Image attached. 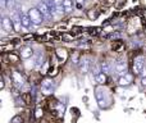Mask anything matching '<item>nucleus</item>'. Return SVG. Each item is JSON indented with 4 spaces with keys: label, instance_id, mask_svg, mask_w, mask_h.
I'll return each instance as SVG.
<instances>
[{
    "label": "nucleus",
    "instance_id": "nucleus-18",
    "mask_svg": "<svg viewBox=\"0 0 146 123\" xmlns=\"http://www.w3.org/2000/svg\"><path fill=\"white\" fill-rule=\"evenodd\" d=\"M63 5H64V10H66L67 13L72 12V9H73V3H72V0H63Z\"/></svg>",
    "mask_w": 146,
    "mask_h": 123
},
{
    "label": "nucleus",
    "instance_id": "nucleus-11",
    "mask_svg": "<svg viewBox=\"0 0 146 123\" xmlns=\"http://www.w3.org/2000/svg\"><path fill=\"white\" fill-rule=\"evenodd\" d=\"M21 57H22L23 59H28L31 58V57L33 55V49L30 48V46H23L22 49H21Z\"/></svg>",
    "mask_w": 146,
    "mask_h": 123
},
{
    "label": "nucleus",
    "instance_id": "nucleus-9",
    "mask_svg": "<svg viewBox=\"0 0 146 123\" xmlns=\"http://www.w3.org/2000/svg\"><path fill=\"white\" fill-rule=\"evenodd\" d=\"M12 80H13V83H14L15 87H22L23 85H25V78L22 77V74H21L19 72H13L12 73Z\"/></svg>",
    "mask_w": 146,
    "mask_h": 123
},
{
    "label": "nucleus",
    "instance_id": "nucleus-19",
    "mask_svg": "<svg viewBox=\"0 0 146 123\" xmlns=\"http://www.w3.org/2000/svg\"><path fill=\"white\" fill-rule=\"evenodd\" d=\"M55 1H56V12L59 14H63V12H66L64 10V5H63V0H55Z\"/></svg>",
    "mask_w": 146,
    "mask_h": 123
},
{
    "label": "nucleus",
    "instance_id": "nucleus-29",
    "mask_svg": "<svg viewBox=\"0 0 146 123\" xmlns=\"http://www.w3.org/2000/svg\"><path fill=\"white\" fill-rule=\"evenodd\" d=\"M141 85H142V86H145V87H146V76H144V77L141 78Z\"/></svg>",
    "mask_w": 146,
    "mask_h": 123
},
{
    "label": "nucleus",
    "instance_id": "nucleus-16",
    "mask_svg": "<svg viewBox=\"0 0 146 123\" xmlns=\"http://www.w3.org/2000/svg\"><path fill=\"white\" fill-rule=\"evenodd\" d=\"M131 83V77L129 76H121L118 80V85L119 86H128Z\"/></svg>",
    "mask_w": 146,
    "mask_h": 123
},
{
    "label": "nucleus",
    "instance_id": "nucleus-13",
    "mask_svg": "<svg viewBox=\"0 0 146 123\" xmlns=\"http://www.w3.org/2000/svg\"><path fill=\"white\" fill-rule=\"evenodd\" d=\"M45 3H46V5L49 7V9H50V12H51V14H53V17L56 14V1L55 0H45Z\"/></svg>",
    "mask_w": 146,
    "mask_h": 123
},
{
    "label": "nucleus",
    "instance_id": "nucleus-6",
    "mask_svg": "<svg viewBox=\"0 0 146 123\" xmlns=\"http://www.w3.org/2000/svg\"><path fill=\"white\" fill-rule=\"evenodd\" d=\"M1 27L5 32H13L14 31V26H13L12 18L9 17H3L1 18Z\"/></svg>",
    "mask_w": 146,
    "mask_h": 123
},
{
    "label": "nucleus",
    "instance_id": "nucleus-12",
    "mask_svg": "<svg viewBox=\"0 0 146 123\" xmlns=\"http://www.w3.org/2000/svg\"><path fill=\"white\" fill-rule=\"evenodd\" d=\"M21 19H22V26L25 28H30L31 25H32V22H31V18L28 14H26V13H21Z\"/></svg>",
    "mask_w": 146,
    "mask_h": 123
},
{
    "label": "nucleus",
    "instance_id": "nucleus-2",
    "mask_svg": "<svg viewBox=\"0 0 146 123\" xmlns=\"http://www.w3.org/2000/svg\"><path fill=\"white\" fill-rule=\"evenodd\" d=\"M28 15H30V18H31L32 25H35V26H40L41 23L44 22V19H45L38 8H31V9L28 10Z\"/></svg>",
    "mask_w": 146,
    "mask_h": 123
},
{
    "label": "nucleus",
    "instance_id": "nucleus-8",
    "mask_svg": "<svg viewBox=\"0 0 146 123\" xmlns=\"http://www.w3.org/2000/svg\"><path fill=\"white\" fill-rule=\"evenodd\" d=\"M37 8L40 9V12L42 13L44 18H46V19H50V18L53 17V14H51L50 9H49V7L46 5V3H45V1H40V3H38Z\"/></svg>",
    "mask_w": 146,
    "mask_h": 123
},
{
    "label": "nucleus",
    "instance_id": "nucleus-10",
    "mask_svg": "<svg viewBox=\"0 0 146 123\" xmlns=\"http://www.w3.org/2000/svg\"><path fill=\"white\" fill-rule=\"evenodd\" d=\"M113 68H115V65H113L111 62H109V61H105L100 64V69L103 73H111Z\"/></svg>",
    "mask_w": 146,
    "mask_h": 123
},
{
    "label": "nucleus",
    "instance_id": "nucleus-28",
    "mask_svg": "<svg viewBox=\"0 0 146 123\" xmlns=\"http://www.w3.org/2000/svg\"><path fill=\"white\" fill-rule=\"evenodd\" d=\"M59 113L60 114L64 113V104H59Z\"/></svg>",
    "mask_w": 146,
    "mask_h": 123
},
{
    "label": "nucleus",
    "instance_id": "nucleus-7",
    "mask_svg": "<svg viewBox=\"0 0 146 123\" xmlns=\"http://www.w3.org/2000/svg\"><path fill=\"white\" fill-rule=\"evenodd\" d=\"M10 18H12L13 26H14V31H15V32H19L21 27H23V26H22V19H21V13L14 12Z\"/></svg>",
    "mask_w": 146,
    "mask_h": 123
},
{
    "label": "nucleus",
    "instance_id": "nucleus-15",
    "mask_svg": "<svg viewBox=\"0 0 146 123\" xmlns=\"http://www.w3.org/2000/svg\"><path fill=\"white\" fill-rule=\"evenodd\" d=\"M90 65H91L90 61H88L87 58H85L82 62H81V72H82V73H87L88 69H90Z\"/></svg>",
    "mask_w": 146,
    "mask_h": 123
},
{
    "label": "nucleus",
    "instance_id": "nucleus-5",
    "mask_svg": "<svg viewBox=\"0 0 146 123\" xmlns=\"http://www.w3.org/2000/svg\"><path fill=\"white\" fill-rule=\"evenodd\" d=\"M115 73L119 76H126L127 73V63L123 61V59H118L115 62Z\"/></svg>",
    "mask_w": 146,
    "mask_h": 123
},
{
    "label": "nucleus",
    "instance_id": "nucleus-22",
    "mask_svg": "<svg viewBox=\"0 0 146 123\" xmlns=\"http://www.w3.org/2000/svg\"><path fill=\"white\" fill-rule=\"evenodd\" d=\"M121 37V33L119 32H113V33H109L108 36H106V39H118Z\"/></svg>",
    "mask_w": 146,
    "mask_h": 123
},
{
    "label": "nucleus",
    "instance_id": "nucleus-21",
    "mask_svg": "<svg viewBox=\"0 0 146 123\" xmlns=\"http://www.w3.org/2000/svg\"><path fill=\"white\" fill-rule=\"evenodd\" d=\"M22 100L25 101L26 104H30L31 103V94L30 92H26L22 95Z\"/></svg>",
    "mask_w": 146,
    "mask_h": 123
},
{
    "label": "nucleus",
    "instance_id": "nucleus-1",
    "mask_svg": "<svg viewBox=\"0 0 146 123\" xmlns=\"http://www.w3.org/2000/svg\"><path fill=\"white\" fill-rule=\"evenodd\" d=\"M95 96H96V100H98V103H99V106H100L101 109L106 108V106L109 105V95L104 88L96 87L95 88Z\"/></svg>",
    "mask_w": 146,
    "mask_h": 123
},
{
    "label": "nucleus",
    "instance_id": "nucleus-14",
    "mask_svg": "<svg viewBox=\"0 0 146 123\" xmlns=\"http://www.w3.org/2000/svg\"><path fill=\"white\" fill-rule=\"evenodd\" d=\"M33 64H35L36 68H40L44 63V57H42V53H36L35 54V59H33Z\"/></svg>",
    "mask_w": 146,
    "mask_h": 123
},
{
    "label": "nucleus",
    "instance_id": "nucleus-17",
    "mask_svg": "<svg viewBox=\"0 0 146 123\" xmlns=\"http://www.w3.org/2000/svg\"><path fill=\"white\" fill-rule=\"evenodd\" d=\"M95 80H96V82H98L99 85H103V83H105L106 82L105 73H99V74H96L95 76Z\"/></svg>",
    "mask_w": 146,
    "mask_h": 123
},
{
    "label": "nucleus",
    "instance_id": "nucleus-27",
    "mask_svg": "<svg viewBox=\"0 0 146 123\" xmlns=\"http://www.w3.org/2000/svg\"><path fill=\"white\" fill-rule=\"evenodd\" d=\"M41 116H42V112H41V109L38 108L37 110H36V118H40Z\"/></svg>",
    "mask_w": 146,
    "mask_h": 123
},
{
    "label": "nucleus",
    "instance_id": "nucleus-24",
    "mask_svg": "<svg viewBox=\"0 0 146 123\" xmlns=\"http://www.w3.org/2000/svg\"><path fill=\"white\" fill-rule=\"evenodd\" d=\"M123 48V44L122 43H117L115 45H113V50H119V49Z\"/></svg>",
    "mask_w": 146,
    "mask_h": 123
},
{
    "label": "nucleus",
    "instance_id": "nucleus-4",
    "mask_svg": "<svg viewBox=\"0 0 146 123\" xmlns=\"http://www.w3.org/2000/svg\"><path fill=\"white\" fill-rule=\"evenodd\" d=\"M145 69V58L144 57H136L133 59V72L135 74H141Z\"/></svg>",
    "mask_w": 146,
    "mask_h": 123
},
{
    "label": "nucleus",
    "instance_id": "nucleus-23",
    "mask_svg": "<svg viewBox=\"0 0 146 123\" xmlns=\"http://www.w3.org/2000/svg\"><path fill=\"white\" fill-rule=\"evenodd\" d=\"M12 1V0H1V8L3 9H7L8 8V4Z\"/></svg>",
    "mask_w": 146,
    "mask_h": 123
},
{
    "label": "nucleus",
    "instance_id": "nucleus-25",
    "mask_svg": "<svg viewBox=\"0 0 146 123\" xmlns=\"http://www.w3.org/2000/svg\"><path fill=\"white\" fill-rule=\"evenodd\" d=\"M56 55L60 57V58H63V57L66 55V53H64V50H62V49H58V50H56Z\"/></svg>",
    "mask_w": 146,
    "mask_h": 123
},
{
    "label": "nucleus",
    "instance_id": "nucleus-31",
    "mask_svg": "<svg viewBox=\"0 0 146 123\" xmlns=\"http://www.w3.org/2000/svg\"><path fill=\"white\" fill-rule=\"evenodd\" d=\"M76 1H77L78 4H81V3H83V1H85V0H76Z\"/></svg>",
    "mask_w": 146,
    "mask_h": 123
},
{
    "label": "nucleus",
    "instance_id": "nucleus-3",
    "mask_svg": "<svg viewBox=\"0 0 146 123\" xmlns=\"http://www.w3.org/2000/svg\"><path fill=\"white\" fill-rule=\"evenodd\" d=\"M55 90V82L50 78H46L41 82V91H42L44 95H49V94H53V91Z\"/></svg>",
    "mask_w": 146,
    "mask_h": 123
},
{
    "label": "nucleus",
    "instance_id": "nucleus-30",
    "mask_svg": "<svg viewBox=\"0 0 146 123\" xmlns=\"http://www.w3.org/2000/svg\"><path fill=\"white\" fill-rule=\"evenodd\" d=\"M4 86H5V83H4V78L1 77V82H0V87H1V88H4Z\"/></svg>",
    "mask_w": 146,
    "mask_h": 123
},
{
    "label": "nucleus",
    "instance_id": "nucleus-26",
    "mask_svg": "<svg viewBox=\"0 0 146 123\" xmlns=\"http://www.w3.org/2000/svg\"><path fill=\"white\" fill-rule=\"evenodd\" d=\"M9 59H10V61H13V62H17V61H18V57L14 55V54H10V55H9Z\"/></svg>",
    "mask_w": 146,
    "mask_h": 123
},
{
    "label": "nucleus",
    "instance_id": "nucleus-20",
    "mask_svg": "<svg viewBox=\"0 0 146 123\" xmlns=\"http://www.w3.org/2000/svg\"><path fill=\"white\" fill-rule=\"evenodd\" d=\"M87 15H88V18H90V19H96V18H98V15H99V13L96 12V10H88Z\"/></svg>",
    "mask_w": 146,
    "mask_h": 123
}]
</instances>
